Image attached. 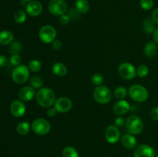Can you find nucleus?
<instances>
[{"label":"nucleus","mask_w":158,"mask_h":157,"mask_svg":"<svg viewBox=\"0 0 158 157\" xmlns=\"http://www.w3.org/2000/svg\"><path fill=\"white\" fill-rule=\"evenodd\" d=\"M36 102L40 106L49 108L55 103L56 95L52 89L49 88H41L35 95Z\"/></svg>","instance_id":"1"},{"label":"nucleus","mask_w":158,"mask_h":157,"mask_svg":"<svg viewBox=\"0 0 158 157\" xmlns=\"http://www.w3.org/2000/svg\"><path fill=\"white\" fill-rule=\"evenodd\" d=\"M129 95L134 101L137 103H143L148 99L149 92L144 86L136 84L130 87Z\"/></svg>","instance_id":"2"},{"label":"nucleus","mask_w":158,"mask_h":157,"mask_svg":"<svg viewBox=\"0 0 158 157\" xmlns=\"http://www.w3.org/2000/svg\"><path fill=\"white\" fill-rule=\"evenodd\" d=\"M126 128L130 134L139 135L143 129V123L137 115H131L126 120Z\"/></svg>","instance_id":"3"},{"label":"nucleus","mask_w":158,"mask_h":157,"mask_svg":"<svg viewBox=\"0 0 158 157\" xmlns=\"http://www.w3.org/2000/svg\"><path fill=\"white\" fill-rule=\"evenodd\" d=\"M94 97L100 104H107L112 98L111 91L106 86L101 85L96 87L94 91Z\"/></svg>","instance_id":"4"},{"label":"nucleus","mask_w":158,"mask_h":157,"mask_svg":"<svg viewBox=\"0 0 158 157\" xmlns=\"http://www.w3.org/2000/svg\"><path fill=\"white\" fill-rule=\"evenodd\" d=\"M29 77V69L26 65H19L13 69L12 73V80L17 84L26 83Z\"/></svg>","instance_id":"5"},{"label":"nucleus","mask_w":158,"mask_h":157,"mask_svg":"<svg viewBox=\"0 0 158 157\" xmlns=\"http://www.w3.org/2000/svg\"><path fill=\"white\" fill-rule=\"evenodd\" d=\"M48 9L52 15L61 16L67 12V3L65 0H50L48 4Z\"/></svg>","instance_id":"6"},{"label":"nucleus","mask_w":158,"mask_h":157,"mask_svg":"<svg viewBox=\"0 0 158 157\" xmlns=\"http://www.w3.org/2000/svg\"><path fill=\"white\" fill-rule=\"evenodd\" d=\"M31 128L36 135H46L50 132L51 126L50 123L46 119L43 118H39L32 122Z\"/></svg>","instance_id":"7"},{"label":"nucleus","mask_w":158,"mask_h":157,"mask_svg":"<svg viewBox=\"0 0 158 157\" xmlns=\"http://www.w3.org/2000/svg\"><path fill=\"white\" fill-rule=\"evenodd\" d=\"M39 36L43 43H52L56 37V31L53 26L46 25L40 29Z\"/></svg>","instance_id":"8"},{"label":"nucleus","mask_w":158,"mask_h":157,"mask_svg":"<svg viewBox=\"0 0 158 157\" xmlns=\"http://www.w3.org/2000/svg\"><path fill=\"white\" fill-rule=\"evenodd\" d=\"M119 75L126 80H131L137 75V70L132 64L128 62H123L119 66Z\"/></svg>","instance_id":"9"},{"label":"nucleus","mask_w":158,"mask_h":157,"mask_svg":"<svg viewBox=\"0 0 158 157\" xmlns=\"http://www.w3.org/2000/svg\"><path fill=\"white\" fill-rule=\"evenodd\" d=\"M73 103L70 99L67 97H61L56 100L54 103V108L58 112L65 113L67 112L72 109Z\"/></svg>","instance_id":"10"},{"label":"nucleus","mask_w":158,"mask_h":157,"mask_svg":"<svg viewBox=\"0 0 158 157\" xmlns=\"http://www.w3.org/2000/svg\"><path fill=\"white\" fill-rule=\"evenodd\" d=\"M120 132L118 127L114 125H110L108 126L105 131V138L106 141L111 144L117 143L120 139Z\"/></svg>","instance_id":"11"},{"label":"nucleus","mask_w":158,"mask_h":157,"mask_svg":"<svg viewBox=\"0 0 158 157\" xmlns=\"http://www.w3.org/2000/svg\"><path fill=\"white\" fill-rule=\"evenodd\" d=\"M155 151L148 145H140L136 148L134 157H155Z\"/></svg>","instance_id":"12"},{"label":"nucleus","mask_w":158,"mask_h":157,"mask_svg":"<svg viewBox=\"0 0 158 157\" xmlns=\"http://www.w3.org/2000/svg\"><path fill=\"white\" fill-rule=\"evenodd\" d=\"M10 112L16 118L22 117L26 112V106L21 100H14L10 105Z\"/></svg>","instance_id":"13"},{"label":"nucleus","mask_w":158,"mask_h":157,"mask_svg":"<svg viewBox=\"0 0 158 157\" xmlns=\"http://www.w3.org/2000/svg\"><path fill=\"white\" fill-rule=\"evenodd\" d=\"M36 95L35 89L31 86H24L19 91V98L21 101L29 102L32 100Z\"/></svg>","instance_id":"14"},{"label":"nucleus","mask_w":158,"mask_h":157,"mask_svg":"<svg viewBox=\"0 0 158 157\" xmlns=\"http://www.w3.org/2000/svg\"><path fill=\"white\" fill-rule=\"evenodd\" d=\"M43 5L39 1H32L26 6V12L30 16H38L43 12Z\"/></svg>","instance_id":"15"},{"label":"nucleus","mask_w":158,"mask_h":157,"mask_svg":"<svg viewBox=\"0 0 158 157\" xmlns=\"http://www.w3.org/2000/svg\"><path fill=\"white\" fill-rule=\"evenodd\" d=\"M131 109V106L127 101L121 99L117 102L113 107L114 112L117 115H122L126 114Z\"/></svg>","instance_id":"16"},{"label":"nucleus","mask_w":158,"mask_h":157,"mask_svg":"<svg viewBox=\"0 0 158 157\" xmlns=\"http://www.w3.org/2000/svg\"><path fill=\"white\" fill-rule=\"evenodd\" d=\"M121 144L126 149H133L137 146V139L132 134H124L121 137Z\"/></svg>","instance_id":"17"},{"label":"nucleus","mask_w":158,"mask_h":157,"mask_svg":"<svg viewBox=\"0 0 158 157\" xmlns=\"http://www.w3.org/2000/svg\"><path fill=\"white\" fill-rule=\"evenodd\" d=\"M143 52L146 56L149 58H154L157 55L158 52V46L154 42H149L145 45Z\"/></svg>","instance_id":"18"},{"label":"nucleus","mask_w":158,"mask_h":157,"mask_svg":"<svg viewBox=\"0 0 158 157\" xmlns=\"http://www.w3.org/2000/svg\"><path fill=\"white\" fill-rule=\"evenodd\" d=\"M14 35L12 32L4 30L0 32V45H9L13 42Z\"/></svg>","instance_id":"19"},{"label":"nucleus","mask_w":158,"mask_h":157,"mask_svg":"<svg viewBox=\"0 0 158 157\" xmlns=\"http://www.w3.org/2000/svg\"><path fill=\"white\" fill-rule=\"evenodd\" d=\"M52 72L58 76H64L67 74L68 69L62 62H56L52 66Z\"/></svg>","instance_id":"20"},{"label":"nucleus","mask_w":158,"mask_h":157,"mask_svg":"<svg viewBox=\"0 0 158 157\" xmlns=\"http://www.w3.org/2000/svg\"><path fill=\"white\" fill-rule=\"evenodd\" d=\"M76 9L80 14H84L89 11V3L87 0H77L76 2Z\"/></svg>","instance_id":"21"},{"label":"nucleus","mask_w":158,"mask_h":157,"mask_svg":"<svg viewBox=\"0 0 158 157\" xmlns=\"http://www.w3.org/2000/svg\"><path fill=\"white\" fill-rule=\"evenodd\" d=\"M155 24L156 23L153 21L152 18H148L144 19L143 22V28L144 32L148 34L154 33V32L156 29Z\"/></svg>","instance_id":"22"},{"label":"nucleus","mask_w":158,"mask_h":157,"mask_svg":"<svg viewBox=\"0 0 158 157\" xmlns=\"http://www.w3.org/2000/svg\"><path fill=\"white\" fill-rule=\"evenodd\" d=\"M30 130V124L27 122L19 123L16 126V132L20 135H27Z\"/></svg>","instance_id":"23"},{"label":"nucleus","mask_w":158,"mask_h":157,"mask_svg":"<svg viewBox=\"0 0 158 157\" xmlns=\"http://www.w3.org/2000/svg\"><path fill=\"white\" fill-rule=\"evenodd\" d=\"M63 157H79V153L77 149L72 146L64 148L62 152Z\"/></svg>","instance_id":"24"},{"label":"nucleus","mask_w":158,"mask_h":157,"mask_svg":"<svg viewBox=\"0 0 158 157\" xmlns=\"http://www.w3.org/2000/svg\"><path fill=\"white\" fill-rule=\"evenodd\" d=\"M23 49V46L19 41H13L9 48V52L12 54H19Z\"/></svg>","instance_id":"25"},{"label":"nucleus","mask_w":158,"mask_h":157,"mask_svg":"<svg viewBox=\"0 0 158 157\" xmlns=\"http://www.w3.org/2000/svg\"><path fill=\"white\" fill-rule=\"evenodd\" d=\"M127 90L123 86H119L114 90V96L117 99H123L127 96Z\"/></svg>","instance_id":"26"},{"label":"nucleus","mask_w":158,"mask_h":157,"mask_svg":"<svg viewBox=\"0 0 158 157\" xmlns=\"http://www.w3.org/2000/svg\"><path fill=\"white\" fill-rule=\"evenodd\" d=\"M30 86L34 89H41L43 86V81L41 77L38 75L32 76L30 79Z\"/></svg>","instance_id":"27"},{"label":"nucleus","mask_w":158,"mask_h":157,"mask_svg":"<svg viewBox=\"0 0 158 157\" xmlns=\"http://www.w3.org/2000/svg\"><path fill=\"white\" fill-rule=\"evenodd\" d=\"M14 20L19 24L25 22L26 20V14L23 10H18L14 14Z\"/></svg>","instance_id":"28"},{"label":"nucleus","mask_w":158,"mask_h":157,"mask_svg":"<svg viewBox=\"0 0 158 157\" xmlns=\"http://www.w3.org/2000/svg\"><path fill=\"white\" fill-rule=\"evenodd\" d=\"M28 67H29V70L32 71V72H39L42 68V63L40 62L39 60L33 59L32 60V61L29 62Z\"/></svg>","instance_id":"29"},{"label":"nucleus","mask_w":158,"mask_h":157,"mask_svg":"<svg viewBox=\"0 0 158 157\" xmlns=\"http://www.w3.org/2000/svg\"><path fill=\"white\" fill-rule=\"evenodd\" d=\"M22 62V58L19 54H12L9 58V62L12 66H19L20 63Z\"/></svg>","instance_id":"30"},{"label":"nucleus","mask_w":158,"mask_h":157,"mask_svg":"<svg viewBox=\"0 0 158 157\" xmlns=\"http://www.w3.org/2000/svg\"><path fill=\"white\" fill-rule=\"evenodd\" d=\"M149 73V69L145 65H140L137 70V75L139 77H145Z\"/></svg>","instance_id":"31"},{"label":"nucleus","mask_w":158,"mask_h":157,"mask_svg":"<svg viewBox=\"0 0 158 157\" xmlns=\"http://www.w3.org/2000/svg\"><path fill=\"white\" fill-rule=\"evenodd\" d=\"M140 7L144 10H150L154 6V1L153 0H140Z\"/></svg>","instance_id":"32"},{"label":"nucleus","mask_w":158,"mask_h":157,"mask_svg":"<svg viewBox=\"0 0 158 157\" xmlns=\"http://www.w3.org/2000/svg\"><path fill=\"white\" fill-rule=\"evenodd\" d=\"M92 83H94L95 86H101L103 83V75H100V74L97 73V74H94V75L92 76Z\"/></svg>","instance_id":"33"},{"label":"nucleus","mask_w":158,"mask_h":157,"mask_svg":"<svg viewBox=\"0 0 158 157\" xmlns=\"http://www.w3.org/2000/svg\"><path fill=\"white\" fill-rule=\"evenodd\" d=\"M70 21H71V18H70V17H69V15H68V14H65V15H61V16H60V24L64 25V26L69 24V22H70Z\"/></svg>","instance_id":"34"},{"label":"nucleus","mask_w":158,"mask_h":157,"mask_svg":"<svg viewBox=\"0 0 158 157\" xmlns=\"http://www.w3.org/2000/svg\"><path fill=\"white\" fill-rule=\"evenodd\" d=\"M114 124H115L117 127H122L123 125L126 124V121H125V119L123 117H117V118L115 119Z\"/></svg>","instance_id":"35"},{"label":"nucleus","mask_w":158,"mask_h":157,"mask_svg":"<svg viewBox=\"0 0 158 157\" xmlns=\"http://www.w3.org/2000/svg\"><path fill=\"white\" fill-rule=\"evenodd\" d=\"M151 118L154 121H158V106L154 108L151 112Z\"/></svg>","instance_id":"36"},{"label":"nucleus","mask_w":158,"mask_h":157,"mask_svg":"<svg viewBox=\"0 0 158 157\" xmlns=\"http://www.w3.org/2000/svg\"><path fill=\"white\" fill-rule=\"evenodd\" d=\"M52 47L55 50H59L62 48V42L60 40H54L52 42Z\"/></svg>","instance_id":"37"},{"label":"nucleus","mask_w":158,"mask_h":157,"mask_svg":"<svg viewBox=\"0 0 158 157\" xmlns=\"http://www.w3.org/2000/svg\"><path fill=\"white\" fill-rule=\"evenodd\" d=\"M8 59L5 55H0V68L5 67L7 65Z\"/></svg>","instance_id":"38"},{"label":"nucleus","mask_w":158,"mask_h":157,"mask_svg":"<svg viewBox=\"0 0 158 157\" xmlns=\"http://www.w3.org/2000/svg\"><path fill=\"white\" fill-rule=\"evenodd\" d=\"M151 17H152L151 18L153 19V21H154L156 24L158 25V8H157V9H155L153 11Z\"/></svg>","instance_id":"39"},{"label":"nucleus","mask_w":158,"mask_h":157,"mask_svg":"<svg viewBox=\"0 0 158 157\" xmlns=\"http://www.w3.org/2000/svg\"><path fill=\"white\" fill-rule=\"evenodd\" d=\"M56 112L57 111L56 110L55 108H49L46 111V114L49 117H54L56 115Z\"/></svg>","instance_id":"40"},{"label":"nucleus","mask_w":158,"mask_h":157,"mask_svg":"<svg viewBox=\"0 0 158 157\" xmlns=\"http://www.w3.org/2000/svg\"><path fill=\"white\" fill-rule=\"evenodd\" d=\"M153 38H154V42L156 43H158V28L155 29V31L154 32V35H153Z\"/></svg>","instance_id":"41"},{"label":"nucleus","mask_w":158,"mask_h":157,"mask_svg":"<svg viewBox=\"0 0 158 157\" xmlns=\"http://www.w3.org/2000/svg\"><path fill=\"white\" fill-rule=\"evenodd\" d=\"M32 0H21V6H27L30 2H32Z\"/></svg>","instance_id":"42"},{"label":"nucleus","mask_w":158,"mask_h":157,"mask_svg":"<svg viewBox=\"0 0 158 157\" xmlns=\"http://www.w3.org/2000/svg\"><path fill=\"white\" fill-rule=\"evenodd\" d=\"M155 157H158V153L157 154V155H155Z\"/></svg>","instance_id":"43"}]
</instances>
